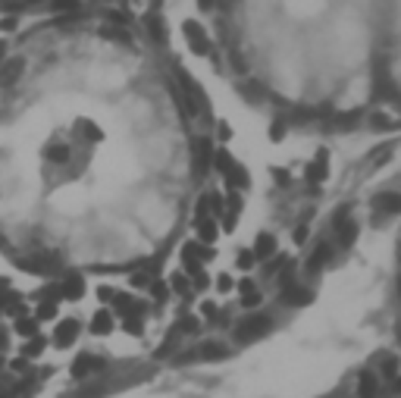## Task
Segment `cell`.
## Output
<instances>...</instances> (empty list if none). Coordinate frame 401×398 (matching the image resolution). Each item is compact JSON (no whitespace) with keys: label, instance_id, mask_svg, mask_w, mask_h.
I'll list each match as a JSON object with an SVG mask.
<instances>
[{"label":"cell","instance_id":"6da1fadb","mask_svg":"<svg viewBox=\"0 0 401 398\" xmlns=\"http://www.w3.org/2000/svg\"><path fill=\"white\" fill-rule=\"evenodd\" d=\"M176 72L135 25L56 16L0 50V251L120 273L176 239L201 170Z\"/></svg>","mask_w":401,"mask_h":398},{"label":"cell","instance_id":"3957f363","mask_svg":"<svg viewBox=\"0 0 401 398\" xmlns=\"http://www.w3.org/2000/svg\"><path fill=\"white\" fill-rule=\"evenodd\" d=\"M382 85L389 98L401 100V0H386V47H382Z\"/></svg>","mask_w":401,"mask_h":398},{"label":"cell","instance_id":"7a4b0ae2","mask_svg":"<svg viewBox=\"0 0 401 398\" xmlns=\"http://www.w3.org/2000/svg\"><path fill=\"white\" fill-rule=\"evenodd\" d=\"M223 69L304 122H348L380 98L386 0H213Z\"/></svg>","mask_w":401,"mask_h":398}]
</instances>
